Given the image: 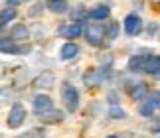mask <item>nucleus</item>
Here are the masks:
<instances>
[{"instance_id": "nucleus-8", "label": "nucleus", "mask_w": 160, "mask_h": 138, "mask_svg": "<svg viewBox=\"0 0 160 138\" xmlns=\"http://www.w3.org/2000/svg\"><path fill=\"white\" fill-rule=\"evenodd\" d=\"M10 37L14 42H26L30 37V32H28V28L24 26V24H14L12 30H10Z\"/></svg>"}, {"instance_id": "nucleus-24", "label": "nucleus", "mask_w": 160, "mask_h": 138, "mask_svg": "<svg viewBox=\"0 0 160 138\" xmlns=\"http://www.w3.org/2000/svg\"><path fill=\"white\" fill-rule=\"evenodd\" d=\"M22 138H44V134H42L40 130H30V132H26Z\"/></svg>"}, {"instance_id": "nucleus-25", "label": "nucleus", "mask_w": 160, "mask_h": 138, "mask_svg": "<svg viewBox=\"0 0 160 138\" xmlns=\"http://www.w3.org/2000/svg\"><path fill=\"white\" fill-rule=\"evenodd\" d=\"M148 99H150L152 103H154V106H156V109L160 106V93H158V91H152V95H150Z\"/></svg>"}, {"instance_id": "nucleus-26", "label": "nucleus", "mask_w": 160, "mask_h": 138, "mask_svg": "<svg viewBox=\"0 0 160 138\" xmlns=\"http://www.w3.org/2000/svg\"><path fill=\"white\" fill-rule=\"evenodd\" d=\"M42 8H44V4H42V2H38V4L34 6V8H30V16H36V14H40V10H42Z\"/></svg>"}, {"instance_id": "nucleus-4", "label": "nucleus", "mask_w": 160, "mask_h": 138, "mask_svg": "<svg viewBox=\"0 0 160 138\" xmlns=\"http://www.w3.org/2000/svg\"><path fill=\"white\" fill-rule=\"evenodd\" d=\"M122 26H125V32L128 36H138L142 32V20H140V16H137V14H128L125 18V22H122Z\"/></svg>"}, {"instance_id": "nucleus-9", "label": "nucleus", "mask_w": 160, "mask_h": 138, "mask_svg": "<svg viewBox=\"0 0 160 138\" xmlns=\"http://www.w3.org/2000/svg\"><path fill=\"white\" fill-rule=\"evenodd\" d=\"M109 14H111V8L105 4H101V6L91 8L87 12V18H91V20H105V18H109Z\"/></svg>"}, {"instance_id": "nucleus-3", "label": "nucleus", "mask_w": 160, "mask_h": 138, "mask_svg": "<svg viewBox=\"0 0 160 138\" xmlns=\"http://www.w3.org/2000/svg\"><path fill=\"white\" fill-rule=\"evenodd\" d=\"M24 121H26V109H24L20 103H16L8 112V126L10 128H20L24 124Z\"/></svg>"}, {"instance_id": "nucleus-23", "label": "nucleus", "mask_w": 160, "mask_h": 138, "mask_svg": "<svg viewBox=\"0 0 160 138\" xmlns=\"http://www.w3.org/2000/svg\"><path fill=\"white\" fill-rule=\"evenodd\" d=\"M32 52V46H18L16 47V55H26Z\"/></svg>"}, {"instance_id": "nucleus-29", "label": "nucleus", "mask_w": 160, "mask_h": 138, "mask_svg": "<svg viewBox=\"0 0 160 138\" xmlns=\"http://www.w3.org/2000/svg\"><path fill=\"white\" fill-rule=\"evenodd\" d=\"M107 138H117V136H107Z\"/></svg>"}, {"instance_id": "nucleus-1", "label": "nucleus", "mask_w": 160, "mask_h": 138, "mask_svg": "<svg viewBox=\"0 0 160 138\" xmlns=\"http://www.w3.org/2000/svg\"><path fill=\"white\" fill-rule=\"evenodd\" d=\"M61 99H63V105H65V109L69 112L77 111V106H79V93H77V89L73 85L65 83L63 87H61Z\"/></svg>"}, {"instance_id": "nucleus-10", "label": "nucleus", "mask_w": 160, "mask_h": 138, "mask_svg": "<svg viewBox=\"0 0 160 138\" xmlns=\"http://www.w3.org/2000/svg\"><path fill=\"white\" fill-rule=\"evenodd\" d=\"M46 6H48L50 12H53V14H65L67 8H69L67 0H48Z\"/></svg>"}, {"instance_id": "nucleus-19", "label": "nucleus", "mask_w": 160, "mask_h": 138, "mask_svg": "<svg viewBox=\"0 0 160 138\" xmlns=\"http://www.w3.org/2000/svg\"><path fill=\"white\" fill-rule=\"evenodd\" d=\"M109 116L113 118H125V111L121 109L117 103H111V109H109Z\"/></svg>"}, {"instance_id": "nucleus-20", "label": "nucleus", "mask_w": 160, "mask_h": 138, "mask_svg": "<svg viewBox=\"0 0 160 138\" xmlns=\"http://www.w3.org/2000/svg\"><path fill=\"white\" fill-rule=\"evenodd\" d=\"M117 32H119V24L113 22V24H111V28H109V32H107V28H105V37L115 40V37H117Z\"/></svg>"}, {"instance_id": "nucleus-6", "label": "nucleus", "mask_w": 160, "mask_h": 138, "mask_svg": "<svg viewBox=\"0 0 160 138\" xmlns=\"http://www.w3.org/2000/svg\"><path fill=\"white\" fill-rule=\"evenodd\" d=\"M53 109V101L52 97L48 95H36L34 97V111L38 112V115H42V112H48Z\"/></svg>"}, {"instance_id": "nucleus-11", "label": "nucleus", "mask_w": 160, "mask_h": 138, "mask_svg": "<svg viewBox=\"0 0 160 138\" xmlns=\"http://www.w3.org/2000/svg\"><path fill=\"white\" fill-rule=\"evenodd\" d=\"M16 47L18 43L12 40V37H0V53H10V55H16Z\"/></svg>"}, {"instance_id": "nucleus-15", "label": "nucleus", "mask_w": 160, "mask_h": 138, "mask_svg": "<svg viewBox=\"0 0 160 138\" xmlns=\"http://www.w3.org/2000/svg\"><path fill=\"white\" fill-rule=\"evenodd\" d=\"M63 36L65 37H73V40L79 37V36H81V24H79V22H71L69 26L63 30Z\"/></svg>"}, {"instance_id": "nucleus-13", "label": "nucleus", "mask_w": 160, "mask_h": 138, "mask_svg": "<svg viewBox=\"0 0 160 138\" xmlns=\"http://www.w3.org/2000/svg\"><path fill=\"white\" fill-rule=\"evenodd\" d=\"M42 121H44V122H48V124H53V122H59L61 121V118H63V112H61V111H48V112H42Z\"/></svg>"}, {"instance_id": "nucleus-28", "label": "nucleus", "mask_w": 160, "mask_h": 138, "mask_svg": "<svg viewBox=\"0 0 160 138\" xmlns=\"http://www.w3.org/2000/svg\"><path fill=\"white\" fill-rule=\"evenodd\" d=\"M152 132H160V122H154V124H152Z\"/></svg>"}, {"instance_id": "nucleus-16", "label": "nucleus", "mask_w": 160, "mask_h": 138, "mask_svg": "<svg viewBox=\"0 0 160 138\" xmlns=\"http://www.w3.org/2000/svg\"><path fill=\"white\" fill-rule=\"evenodd\" d=\"M142 65H144V55H132L131 59H128V69L131 71H142Z\"/></svg>"}, {"instance_id": "nucleus-18", "label": "nucleus", "mask_w": 160, "mask_h": 138, "mask_svg": "<svg viewBox=\"0 0 160 138\" xmlns=\"http://www.w3.org/2000/svg\"><path fill=\"white\" fill-rule=\"evenodd\" d=\"M140 115L142 116H152L154 115V111H156V106H154V103L150 101V99H146V101H142V105H140Z\"/></svg>"}, {"instance_id": "nucleus-7", "label": "nucleus", "mask_w": 160, "mask_h": 138, "mask_svg": "<svg viewBox=\"0 0 160 138\" xmlns=\"http://www.w3.org/2000/svg\"><path fill=\"white\" fill-rule=\"evenodd\" d=\"M142 71L150 73V75H158L160 73V55H148V57H144Z\"/></svg>"}, {"instance_id": "nucleus-5", "label": "nucleus", "mask_w": 160, "mask_h": 138, "mask_svg": "<svg viewBox=\"0 0 160 138\" xmlns=\"http://www.w3.org/2000/svg\"><path fill=\"white\" fill-rule=\"evenodd\" d=\"M53 83H55L53 73H52V71H42L38 77L34 79V83H32V85L36 87V89H52Z\"/></svg>"}, {"instance_id": "nucleus-17", "label": "nucleus", "mask_w": 160, "mask_h": 138, "mask_svg": "<svg viewBox=\"0 0 160 138\" xmlns=\"http://www.w3.org/2000/svg\"><path fill=\"white\" fill-rule=\"evenodd\" d=\"M128 93H131V97H132V99H137V101H138V99H144V95H146V85H144V83L132 85Z\"/></svg>"}, {"instance_id": "nucleus-14", "label": "nucleus", "mask_w": 160, "mask_h": 138, "mask_svg": "<svg viewBox=\"0 0 160 138\" xmlns=\"http://www.w3.org/2000/svg\"><path fill=\"white\" fill-rule=\"evenodd\" d=\"M16 14H18V12H16L14 6H6V8L0 12V26H6L8 22H12L16 18Z\"/></svg>"}, {"instance_id": "nucleus-12", "label": "nucleus", "mask_w": 160, "mask_h": 138, "mask_svg": "<svg viewBox=\"0 0 160 138\" xmlns=\"http://www.w3.org/2000/svg\"><path fill=\"white\" fill-rule=\"evenodd\" d=\"M77 52H79V47H77V43H73V42H69V43H65L63 47H61V59H73L77 55Z\"/></svg>"}, {"instance_id": "nucleus-2", "label": "nucleus", "mask_w": 160, "mask_h": 138, "mask_svg": "<svg viewBox=\"0 0 160 138\" xmlns=\"http://www.w3.org/2000/svg\"><path fill=\"white\" fill-rule=\"evenodd\" d=\"M85 40H87L89 46H101L103 40H105V26L103 24H89L85 28Z\"/></svg>"}, {"instance_id": "nucleus-22", "label": "nucleus", "mask_w": 160, "mask_h": 138, "mask_svg": "<svg viewBox=\"0 0 160 138\" xmlns=\"http://www.w3.org/2000/svg\"><path fill=\"white\" fill-rule=\"evenodd\" d=\"M71 18H73V22H79V18H87V12H85L83 6H77V8H75V14H73Z\"/></svg>"}, {"instance_id": "nucleus-21", "label": "nucleus", "mask_w": 160, "mask_h": 138, "mask_svg": "<svg viewBox=\"0 0 160 138\" xmlns=\"http://www.w3.org/2000/svg\"><path fill=\"white\" fill-rule=\"evenodd\" d=\"M99 79H101V77H99L97 73H93V71L85 75V83H87V85H97V83H99Z\"/></svg>"}, {"instance_id": "nucleus-27", "label": "nucleus", "mask_w": 160, "mask_h": 138, "mask_svg": "<svg viewBox=\"0 0 160 138\" xmlns=\"http://www.w3.org/2000/svg\"><path fill=\"white\" fill-rule=\"evenodd\" d=\"M20 2H28V0H8V6H14V4H20Z\"/></svg>"}]
</instances>
